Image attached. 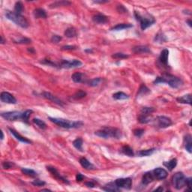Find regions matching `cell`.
<instances>
[{
  "mask_svg": "<svg viewBox=\"0 0 192 192\" xmlns=\"http://www.w3.org/2000/svg\"><path fill=\"white\" fill-rule=\"evenodd\" d=\"M47 170L49 171L51 175H52V176H53L55 179L58 180L59 181H62V182H63L64 183H66V184H69V183H70L68 182V180H66L65 178H64L63 176H62L61 175H60L59 173L58 172V171H57L55 167H51V166H47Z\"/></svg>",
  "mask_w": 192,
  "mask_h": 192,
  "instance_id": "cell-11",
  "label": "cell"
},
{
  "mask_svg": "<svg viewBox=\"0 0 192 192\" xmlns=\"http://www.w3.org/2000/svg\"><path fill=\"white\" fill-rule=\"evenodd\" d=\"M101 82H102V79L100 77H97V78H94L93 80H90L89 81L87 82V84H88V85H89V86L95 87L99 85Z\"/></svg>",
  "mask_w": 192,
  "mask_h": 192,
  "instance_id": "cell-41",
  "label": "cell"
},
{
  "mask_svg": "<svg viewBox=\"0 0 192 192\" xmlns=\"http://www.w3.org/2000/svg\"><path fill=\"white\" fill-rule=\"evenodd\" d=\"M33 15H34V17L36 19H45L47 18V17L45 10L43 9V8H36V9H35L34 11H33Z\"/></svg>",
  "mask_w": 192,
  "mask_h": 192,
  "instance_id": "cell-22",
  "label": "cell"
},
{
  "mask_svg": "<svg viewBox=\"0 0 192 192\" xmlns=\"http://www.w3.org/2000/svg\"><path fill=\"white\" fill-rule=\"evenodd\" d=\"M65 35L67 38H75L77 36V31L76 29L74 27H69L65 31Z\"/></svg>",
  "mask_w": 192,
  "mask_h": 192,
  "instance_id": "cell-29",
  "label": "cell"
},
{
  "mask_svg": "<svg viewBox=\"0 0 192 192\" xmlns=\"http://www.w3.org/2000/svg\"><path fill=\"white\" fill-rule=\"evenodd\" d=\"M23 10V3L21 2H17L15 6V11L14 12L17 15H21V13Z\"/></svg>",
  "mask_w": 192,
  "mask_h": 192,
  "instance_id": "cell-38",
  "label": "cell"
},
{
  "mask_svg": "<svg viewBox=\"0 0 192 192\" xmlns=\"http://www.w3.org/2000/svg\"><path fill=\"white\" fill-rule=\"evenodd\" d=\"M82 65V62L80 60L73 59V60H62L59 67L61 68H75L80 67Z\"/></svg>",
  "mask_w": 192,
  "mask_h": 192,
  "instance_id": "cell-7",
  "label": "cell"
},
{
  "mask_svg": "<svg viewBox=\"0 0 192 192\" xmlns=\"http://www.w3.org/2000/svg\"><path fill=\"white\" fill-rule=\"evenodd\" d=\"M154 84H167L169 86L173 89H177L179 87L181 86L183 84V81L180 79V78L175 77L170 74H164L162 76L158 77L155 80H154Z\"/></svg>",
  "mask_w": 192,
  "mask_h": 192,
  "instance_id": "cell-1",
  "label": "cell"
},
{
  "mask_svg": "<svg viewBox=\"0 0 192 192\" xmlns=\"http://www.w3.org/2000/svg\"><path fill=\"white\" fill-rule=\"evenodd\" d=\"M95 134L97 136L100 137L105 138V139L110 137L120 139L122 136V131L119 129L112 127H103L97 131H95Z\"/></svg>",
  "mask_w": 192,
  "mask_h": 192,
  "instance_id": "cell-2",
  "label": "cell"
},
{
  "mask_svg": "<svg viewBox=\"0 0 192 192\" xmlns=\"http://www.w3.org/2000/svg\"><path fill=\"white\" fill-rule=\"evenodd\" d=\"M41 63L42 64H44V65H50V66H52V67H57L58 66V65H56V63H54L53 62H52L51 60L50 59H43L41 62Z\"/></svg>",
  "mask_w": 192,
  "mask_h": 192,
  "instance_id": "cell-46",
  "label": "cell"
},
{
  "mask_svg": "<svg viewBox=\"0 0 192 192\" xmlns=\"http://www.w3.org/2000/svg\"><path fill=\"white\" fill-rule=\"evenodd\" d=\"M150 116H144V115H139L138 116V121L141 124H146L151 121V118L149 117Z\"/></svg>",
  "mask_w": 192,
  "mask_h": 192,
  "instance_id": "cell-39",
  "label": "cell"
},
{
  "mask_svg": "<svg viewBox=\"0 0 192 192\" xmlns=\"http://www.w3.org/2000/svg\"><path fill=\"white\" fill-rule=\"evenodd\" d=\"M134 17L136 20L140 22L142 30H145L155 23V20L153 17L150 15L148 17H143L137 11H134Z\"/></svg>",
  "mask_w": 192,
  "mask_h": 192,
  "instance_id": "cell-5",
  "label": "cell"
},
{
  "mask_svg": "<svg viewBox=\"0 0 192 192\" xmlns=\"http://www.w3.org/2000/svg\"><path fill=\"white\" fill-rule=\"evenodd\" d=\"M33 111L32 110H27V111H26L25 112L23 113V114H22V121L26 122V123H29V119Z\"/></svg>",
  "mask_w": 192,
  "mask_h": 192,
  "instance_id": "cell-36",
  "label": "cell"
},
{
  "mask_svg": "<svg viewBox=\"0 0 192 192\" xmlns=\"http://www.w3.org/2000/svg\"><path fill=\"white\" fill-rule=\"evenodd\" d=\"M80 164L82 167L86 170H93L95 169V166L89 161L86 158H81L80 159Z\"/></svg>",
  "mask_w": 192,
  "mask_h": 192,
  "instance_id": "cell-24",
  "label": "cell"
},
{
  "mask_svg": "<svg viewBox=\"0 0 192 192\" xmlns=\"http://www.w3.org/2000/svg\"><path fill=\"white\" fill-rule=\"evenodd\" d=\"M149 93H150V90H149V89H148L144 84H143V85H141V86L140 87L137 95H146Z\"/></svg>",
  "mask_w": 192,
  "mask_h": 192,
  "instance_id": "cell-42",
  "label": "cell"
},
{
  "mask_svg": "<svg viewBox=\"0 0 192 192\" xmlns=\"http://www.w3.org/2000/svg\"><path fill=\"white\" fill-rule=\"evenodd\" d=\"M144 134V130L143 129H136L134 131V134L137 137H140L142 135Z\"/></svg>",
  "mask_w": 192,
  "mask_h": 192,
  "instance_id": "cell-50",
  "label": "cell"
},
{
  "mask_svg": "<svg viewBox=\"0 0 192 192\" xmlns=\"http://www.w3.org/2000/svg\"><path fill=\"white\" fill-rule=\"evenodd\" d=\"M154 180L155 177L153 173H152V172H146V173H144L143 178H142V183L143 185H149V183L152 182Z\"/></svg>",
  "mask_w": 192,
  "mask_h": 192,
  "instance_id": "cell-18",
  "label": "cell"
},
{
  "mask_svg": "<svg viewBox=\"0 0 192 192\" xmlns=\"http://www.w3.org/2000/svg\"><path fill=\"white\" fill-rule=\"evenodd\" d=\"M113 98L116 100H125L129 98L127 94L122 93V92H118L113 95Z\"/></svg>",
  "mask_w": 192,
  "mask_h": 192,
  "instance_id": "cell-33",
  "label": "cell"
},
{
  "mask_svg": "<svg viewBox=\"0 0 192 192\" xmlns=\"http://www.w3.org/2000/svg\"><path fill=\"white\" fill-rule=\"evenodd\" d=\"M49 119L56 125L64 128H79L84 125V122L82 121H69L68 119H62V118H52L49 117Z\"/></svg>",
  "mask_w": 192,
  "mask_h": 192,
  "instance_id": "cell-3",
  "label": "cell"
},
{
  "mask_svg": "<svg viewBox=\"0 0 192 192\" xmlns=\"http://www.w3.org/2000/svg\"><path fill=\"white\" fill-rule=\"evenodd\" d=\"M155 151V149H146V150H140L139 152H137V155L140 157H144V156H149L154 153Z\"/></svg>",
  "mask_w": 192,
  "mask_h": 192,
  "instance_id": "cell-32",
  "label": "cell"
},
{
  "mask_svg": "<svg viewBox=\"0 0 192 192\" xmlns=\"http://www.w3.org/2000/svg\"><path fill=\"white\" fill-rule=\"evenodd\" d=\"M185 176L182 172H178L173 175L172 178V183L174 188L180 190L185 185Z\"/></svg>",
  "mask_w": 192,
  "mask_h": 192,
  "instance_id": "cell-6",
  "label": "cell"
},
{
  "mask_svg": "<svg viewBox=\"0 0 192 192\" xmlns=\"http://www.w3.org/2000/svg\"><path fill=\"white\" fill-rule=\"evenodd\" d=\"M168 50L164 49L161 51V54H160L159 57H158V62L160 63V65L165 68L168 67Z\"/></svg>",
  "mask_w": 192,
  "mask_h": 192,
  "instance_id": "cell-14",
  "label": "cell"
},
{
  "mask_svg": "<svg viewBox=\"0 0 192 192\" xmlns=\"http://www.w3.org/2000/svg\"><path fill=\"white\" fill-rule=\"evenodd\" d=\"M102 190L105 191H119L120 189L117 185H116L115 182H110L108 184H107L106 185H104V187L102 188Z\"/></svg>",
  "mask_w": 192,
  "mask_h": 192,
  "instance_id": "cell-21",
  "label": "cell"
},
{
  "mask_svg": "<svg viewBox=\"0 0 192 192\" xmlns=\"http://www.w3.org/2000/svg\"><path fill=\"white\" fill-rule=\"evenodd\" d=\"M164 189H163V188H162V186H160L158 189H156L155 191H162Z\"/></svg>",
  "mask_w": 192,
  "mask_h": 192,
  "instance_id": "cell-57",
  "label": "cell"
},
{
  "mask_svg": "<svg viewBox=\"0 0 192 192\" xmlns=\"http://www.w3.org/2000/svg\"><path fill=\"white\" fill-rule=\"evenodd\" d=\"M184 143H185V148L189 153L192 152V140L191 136L190 134H188L184 138Z\"/></svg>",
  "mask_w": 192,
  "mask_h": 192,
  "instance_id": "cell-23",
  "label": "cell"
},
{
  "mask_svg": "<svg viewBox=\"0 0 192 192\" xmlns=\"http://www.w3.org/2000/svg\"><path fill=\"white\" fill-rule=\"evenodd\" d=\"M163 164L164 167H166L168 169L169 171H172L176 167V164H177V160H176V158H173V159L169 161H164Z\"/></svg>",
  "mask_w": 192,
  "mask_h": 192,
  "instance_id": "cell-27",
  "label": "cell"
},
{
  "mask_svg": "<svg viewBox=\"0 0 192 192\" xmlns=\"http://www.w3.org/2000/svg\"><path fill=\"white\" fill-rule=\"evenodd\" d=\"M71 79H72L73 81L75 83H77V84H80V83L86 82L85 75L80 72H76L75 74H73L72 76H71Z\"/></svg>",
  "mask_w": 192,
  "mask_h": 192,
  "instance_id": "cell-19",
  "label": "cell"
},
{
  "mask_svg": "<svg viewBox=\"0 0 192 192\" xmlns=\"http://www.w3.org/2000/svg\"><path fill=\"white\" fill-rule=\"evenodd\" d=\"M121 152L122 153H123L124 155L129 156V157H133V156H134V151H133V149H131L129 146H123L122 147Z\"/></svg>",
  "mask_w": 192,
  "mask_h": 192,
  "instance_id": "cell-28",
  "label": "cell"
},
{
  "mask_svg": "<svg viewBox=\"0 0 192 192\" xmlns=\"http://www.w3.org/2000/svg\"><path fill=\"white\" fill-rule=\"evenodd\" d=\"M41 95L43 96L44 98H46V99L50 100V101L53 102V103L56 104H58V105H60V106L63 105V102H62L60 99H59L58 98H56V96L51 94V93L44 92V93H42Z\"/></svg>",
  "mask_w": 192,
  "mask_h": 192,
  "instance_id": "cell-15",
  "label": "cell"
},
{
  "mask_svg": "<svg viewBox=\"0 0 192 192\" xmlns=\"http://www.w3.org/2000/svg\"><path fill=\"white\" fill-rule=\"evenodd\" d=\"M86 53H87V52H89V53H92V52H93V50H90V49L86 50Z\"/></svg>",
  "mask_w": 192,
  "mask_h": 192,
  "instance_id": "cell-62",
  "label": "cell"
},
{
  "mask_svg": "<svg viewBox=\"0 0 192 192\" xmlns=\"http://www.w3.org/2000/svg\"><path fill=\"white\" fill-rule=\"evenodd\" d=\"M84 176H83V175H82L81 173H77V176H76V180H77V182H80L83 181V180H84Z\"/></svg>",
  "mask_w": 192,
  "mask_h": 192,
  "instance_id": "cell-54",
  "label": "cell"
},
{
  "mask_svg": "<svg viewBox=\"0 0 192 192\" xmlns=\"http://www.w3.org/2000/svg\"><path fill=\"white\" fill-rule=\"evenodd\" d=\"M71 5V2L68 1H56L49 5L50 8H56L62 7V6H68Z\"/></svg>",
  "mask_w": 192,
  "mask_h": 192,
  "instance_id": "cell-25",
  "label": "cell"
},
{
  "mask_svg": "<svg viewBox=\"0 0 192 192\" xmlns=\"http://www.w3.org/2000/svg\"><path fill=\"white\" fill-rule=\"evenodd\" d=\"M116 10H117L118 12L121 13V14H122V13H126L128 11L127 9H126V8H125L123 6H122V5H120V6H118Z\"/></svg>",
  "mask_w": 192,
  "mask_h": 192,
  "instance_id": "cell-51",
  "label": "cell"
},
{
  "mask_svg": "<svg viewBox=\"0 0 192 192\" xmlns=\"http://www.w3.org/2000/svg\"><path fill=\"white\" fill-rule=\"evenodd\" d=\"M85 185L88 188H95V184L93 182H85Z\"/></svg>",
  "mask_w": 192,
  "mask_h": 192,
  "instance_id": "cell-55",
  "label": "cell"
},
{
  "mask_svg": "<svg viewBox=\"0 0 192 192\" xmlns=\"http://www.w3.org/2000/svg\"><path fill=\"white\" fill-rule=\"evenodd\" d=\"M15 42L17 44H27L31 43L32 40L28 38L22 37V38H18L17 40H15Z\"/></svg>",
  "mask_w": 192,
  "mask_h": 192,
  "instance_id": "cell-43",
  "label": "cell"
},
{
  "mask_svg": "<svg viewBox=\"0 0 192 192\" xmlns=\"http://www.w3.org/2000/svg\"><path fill=\"white\" fill-rule=\"evenodd\" d=\"M93 2L95 4H104V3H107V2H109V1H103V0H101V1H94Z\"/></svg>",
  "mask_w": 192,
  "mask_h": 192,
  "instance_id": "cell-56",
  "label": "cell"
},
{
  "mask_svg": "<svg viewBox=\"0 0 192 192\" xmlns=\"http://www.w3.org/2000/svg\"><path fill=\"white\" fill-rule=\"evenodd\" d=\"M32 184L33 185H35V186L41 187V186H44V185H45L46 182H45L41 181V180H35L34 182H32Z\"/></svg>",
  "mask_w": 192,
  "mask_h": 192,
  "instance_id": "cell-47",
  "label": "cell"
},
{
  "mask_svg": "<svg viewBox=\"0 0 192 192\" xmlns=\"http://www.w3.org/2000/svg\"><path fill=\"white\" fill-rule=\"evenodd\" d=\"M1 44H5V41H4V38L2 36H1Z\"/></svg>",
  "mask_w": 192,
  "mask_h": 192,
  "instance_id": "cell-60",
  "label": "cell"
},
{
  "mask_svg": "<svg viewBox=\"0 0 192 192\" xmlns=\"http://www.w3.org/2000/svg\"><path fill=\"white\" fill-rule=\"evenodd\" d=\"M15 165V164L13 162H10V161H4L2 163V167L4 169H10Z\"/></svg>",
  "mask_w": 192,
  "mask_h": 192,
  "instance_id": "cell-48",
  "label": "cell"
},
{
  "mask_svg": "<svg viewBox=\"0 0 192 192\" xmlns=\"http://www.w3.org/2000/svg\"><path fill=\"white\" fill-rule=\"evenodd\" d=\"M132 52L135 54H139V53H151V50L146 45H139L136 46L132 48Z\"/></svg>",
  "mask_w": 192,
  "mask_h": 192,
  "instance_id": "cell-16",
  "label": "cell"
},
{
  "mask_svg": "<svg viewBox=\"0 0 192 192\" xmlns=\"http://www.w3.org/2000/svg\"><path fill=\"white\" fill-rule=\"evenodd\" d=\"M22 173L26 176H31V177H35L37 176V173L35 171L32 170V169H28V168H22L21 169Z\"/></svg>",
  "mask_w": 192,
  "mask_h": 192,
  "instance_id": "cell-37",
  "label": "cell"
},
{
  "mask_svg": "<svg viewBox=\"0 0 192 192\" xmlns=\"http://www.w3.org/2000/svg\"><path fill=\"white\" fill-rule=\"evenodd\" d=\"M62 40V37L59 36V35H53L52 38H51V41L53 43H59L60 41Z\"/></svg>",
  "mask_w": 192,
  "mask_h": 192,
  "instance_id": "cell-49",
  "label": "cell"
},
{
  "mask_svg": "<svg viewBox=\"0 0 192 192\" xmlns=\"http://www.w3.org/2000/svg\"><path fill=\"white\" fill-rule=\"evenodd\" d=\"M116 185L119 189H124L126 190H130L132 186V180L131 178H120L115 181Z\"/></svg>",
  "mask_w": 192,
  "mask_h": 192,
  "instance_id": "cell-10",
  "label": "cell"
},
{
  "mask_svg": "<svg viewBox=\"0 0 192 192\" xmlns=\"http://www.w3.org/2000/svg\"><path fill=\"white\" fill-rule=\"evenodd\" d=\"M155 122L156 126L160 128H166L170 127L173 124L172 120L170 118L164 116H160L156 117Z\"/></svg>",
  "mask_w": 192,
  "mask_h": 192,
  "instance_id": "cell-8",
  "label": "cell"
},
{
  "mask_svg": "<svg viewBox=\"0 0 192 192\" xmlns=\"http://www.w3.org/2000/svg\"><path fill=\"white\" fill-rule=\"evenodd\" d=\"M73 146L80 152H84L83 149V140L80 137H77L75 140L73 141Z\"/></svg>",
  "mask_w": 192,
  "mask_h": 192,
  "instance_id": "cell-30",
  "label": "cell"
},
{
  "mask_svg": "<svg viewBox=\"0 0 192 192\" xmlns=\"http://www.w3.org/2000/svg\"><path fill=\"white\" fill-rule=\"evenodd\" d=\"M155 41L159 42V43H163V42H164L165 41H166V38H165V37L164 36L163 34L158 33V34L155 36Z\"/></svg>",
  "mask_w": 192,
  "mask_h": 192,
  "instance_id": "cell-45",
  "label": "cell"
},
{
  "mask_svg": "<svg viewBox=\"0 0 192 192\" xmlns=\"http://www.w3.org/2000/svg\"><path fill=\"white\" fill-rule=\"evenodd\" d=\"M177 102L179 103L182 104H189L191 105V95L188 94L185 95H183L182 97H180V98H177Z\"/></svg>",
  "mask_w": 192,
  "mask_h": 192,
  "instance_id": "cell-26",
  "label": "cell"
},
{
  "mask_svg": "<svg viewBox=\"0 0 192 192\" xmlns=\"http://www.w3.org/2000/svg\"><path fill=\"white\" fill-rule=\"evenodd\" d=\"M28 51H29V52H30V53H35V50H33L32 47H31L30 49L29 48V49H28Z\"/></svg>",
  "mask_w": 192,
  "mask_h": 192,
  "instance_id": "cell-59",
  "label": "cell"
},
{
  "mask_svg": "<svg viewBox=\"0 0 192 192\" xmlns=\"http://www.w3.org/2000/svg\"><path fill=\"white\" fill-rule=\"evenodd\" d=\"M77 48L76 46H73V45H66L63 46L62 47V50H75Z\"/></svg>",
  "mask_w": 192,
  "mask_h": 192,
  "instance_id": "cell-52",
  "label": "cell"
},
{
  "mask_svg": "<svg viewBox=\"0 0 192 192\" xmlns=\"http://www.w3.org/2000/svg\"><path fill=\"white\" fill-rule=\"evenodd\" d=\"M185 185L188 187V189H190L191 186V178H186L185 179Z\"/></svg>",
  "mask_w": 192,
  "mask_h": 192,
  "instance_id": "cell-53",
  "label": "cell"
},
{
  "mask_svg": "<svg viewBox=\"0 0 192 192\" xmlns=\"http://www.w3.org/2000/svg\"><path fill=\"white\" fill-rule=\"evenodd\" d=\"M50 191V189H42L41 191Z\"/></svg>",
  "mask_w": 192,
  "mask_h": 192,
  "instance_id": "cell-63",
  "label": "cell"
},
{
  "mask_svg": "<svg viewBox=\"0 0 192 192\" xmlns=\"http://www.w3.org/2000/svg\"><path fill=\"white\" fill-rule=\"evenodd\" d=\"M152 173L154 175L155 179L158 180H164V179L167 178V175H168L167 171H165L164 169L161 168V167H158V168H155V170H153Z\"/></svg>",
  "mask_w": 192,
  "mask_h": 192,
  "instance_id": "cell-13",
  "label": "cell"
},
{
  "mask_svg": "<svg viewBox=\"0 0 192 192\" xmlns=\"http://www.w3.org/2000/svg\"><path fill=\"white\" fill-rule=\"evenodd\" d=\"M112 57L113 59H126L128 58V56L126 54H124V53H114L113 55H112Z\"/></svg>",
  "mask_w": 192,
  "mask_h": 192,
  "instance_id": "cell-44",
  "label": "cell"
},
{
  "mask_svg": "<svg viewBox=\"0 0 192 192\" xmlns=\"http://www.w3.org/2000/svg\"><path fill=\"white\" fill-rule=\"evenodd\" d=\"M186 23L188 24H189V26H190V27H191V20H188L186 21Z\"/></svg>",
  "mask_w": 192,
  "mask_h": 192,
  "instance_id": "cell-58",
  "label": "cell"
},
{
  "mask_svg": "<svg viewBox=\"0 0 192 192\" xmlns=\"http://www.w3.org/2000/svg\"><path fill=\"white\" fill-rule=\"evenodd\" d=\"M86 93H85L84 91L78 90L77 92L73 95L72 98L75 100H80L82 99V98H84V97H86Z\"/></svg>",
  "mask_w": 192,
  "mask_h": 192,
  "instance_id": "cell-40",
  "label": "cell"
},
{
  "mask_svg": "<svg viewBox=\"0 0 192 192\" xmlns=\"http://www.w3.org/2000/svg\"><path fill=\"white\" fill-rule=\"evenodd\" d=\"M133 27V26L131 24H126V23H119L117 24L116 26L111 28V30H116V31H119V30H122V29H129V28Z\"/></svg>",
  "mask_w": 192,
  "mask_h": 192,
  "instance_id": "cell-31",
  "label": "cell"
},
{
  "mask_svg": "<svg viewBox=\"0 0 192 192\" xmlns=\"http://www.w3.org/2000/svg\"><path fill=\"white\" fill-rule=\"evenodd\" d=\"M6 17L8 20L15 23L17 25L20 26L21 28L26 29L29 26V23H28L27 20L23 16L20 15H17L14 11L12 12V11H7L6 13Z\"/></svg>",
  "mask_w": 192,
  "mask_h": 192,
  "instance_id": "cell-4",
  "label": "cell"
},
{
  "mask_svg": "<svg viewBox=\"0 0 192 192\" xmlns=\"http://www.w3.org/2000/svg\"><path fill=\"white\" fill-rule=\"evenodd\" d=\"M22 114L23 113L18 111H10V112L2 113L1 116L8 121H17L20 119L22 120Z\"/></svg>",
  "mask_w": 192,
  "mask_h": 192,
  "instance_id": "cell-9",
  "label": "cell"
},
{
  "mask_svg": "<svg viewBox=\"0 0 192 192\" xmlns=\"http://www.w3.org/2000/svg\"><path fill=\"white\" fill-rule=\"evenodd\" d=\"M33 123L35 124V125H36L37 126H38L39 128L41 129H46L47 128V125H46V123L44 122V121H42V120L39 119H37V118H35V119H33L32 120Z\"/></svg>",
  "mask_w": 192,
  "mask_h": 192,
  "instance_id": "cell-35",
  "label": "cell"
},
{
  "mask_svg": "<svg viewBox=\"0 0 192 192\" xmlns=\"http://www.w3.org/2000/svg\"><path fill=\"white\" fill-rule=\"evenodd\" d=\"M93 20L94 23L98 24H104L108 21V19L106 16L104 15H101V14H98V15H95L93 17Z\"/></svg>",
  "mask_w": 192,
  "mask_h": 192,
  "instance_id": "cell-20",
  "label": "cell"
},
{
  "mask_svg": "<svg viewBox=\"0 0 192 192\" xmlns=\"http://www.w3.org/2000/svg\"><path fill=\"white\" fill-rule=\"evenodd\" d=\"M155 111V109L153 107H143L140 111V115H144V116H150L152 113Z\"/></svg>",
  "mask_w": 192,
  "mask_h": 192,
  "instance_id": "cell-34",
  "label": "cell"
},
{
  "mask_svg": "<svg viewBox=\"0 0 192 192\" xmlns=\"http://www.w3.org/2000/svg\"><path fill=\"white\" fill-rule=\"evenodd\" d=\"M9 131L13 136L15 137L16 138L17 140H19V141L22 142V143H32L31 140H29L27 139V138H26V137H24L21 136V135H20L18 132H17L16 131L14 130V129L9 128Z\"/></svg>",
  "mask_w": 192,
  "mask_h": 192,
  "instance_id": "cell-17",
  "label": "cell"
},
{
  "mask_svg": "<svg viewBox=\"0 0 192 192\" xmlns=\"http://www.w3.org/2000/svg\"><path fill=\"white\" fill-rule=\"evenodd\" d=\"M1 135H2V136H1V140H3L4 139V134H3V131H1Z\"/></svg>",
  "mask_w": 192,
  "mask_h": 192,
  "instance_id": "cell-61",
  "label": "cell"
},
{
  "mask_svg": "<svg viewBox=\"0 0 192 192\" xmlns=\"http://www.w3.org/2000/svg\"><path fill=\"white\" fill-rule=\"evenodd\" d=\"M0 99L2 102L6 104H15L17 103V100L16 98L14 97L11 94H10L9 93H7V92H2L0 95Z\"/></svg>",
  "mask_w": 192,
  "mask_h": 192,
  "instance_id": "cell-12",
  "label": "cell"
}]
</instances>
